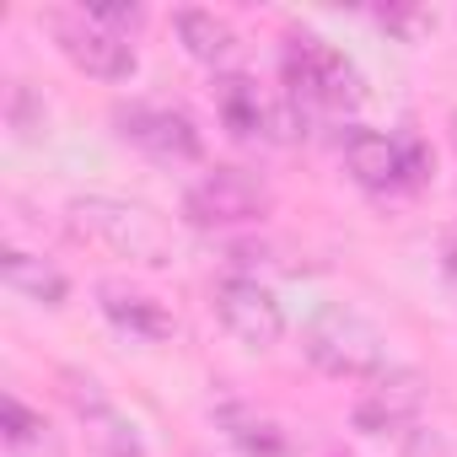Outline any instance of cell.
Masks as SVG:
<instances>
[{"label": "cell", "mask_w": 457, "mask_h": 457, "mask_svg": "<svg viewBox=\"0 0 457 457\" xmlns=\"http://www.w3.org/2000/svg\"><path fill=\"white\" fill-rule=\"evenodd\" d=\"M65 226L71 237L113 253V259H129L140 270H167L172 264V232L167 220L135 199H113V194H81L65 204Z\"/></svg>", "instance_id": "cell-1"}, {"label": "cell", "mask_w": 457, "mask_h": 457, "mask_svg": "<svg viewBox=\"0 0 457 457\" xmlns=\"http://www.w3.org/2000/svg\"><path fill=\"white\" fill-rule=\"evenodd\" d=\"M280 76H286V97L302 113H355L366 103L361 71L323 44L318 33H291L280 49Z\"/></svg>", "instance_id": "cell-2"}, {"label": "cell", "mask_w": 457, "mask_h": 457, "mask_svg": "<svg viewBox=\"0 0 457 457\" xmlns=\"http://www.w3.org/2000/svg\"><path fill=\"white\" fill-rule=\"evenodd\" d=\"M302 355L334 377V382H371L382 377L393 361H387V339L371 318L350 312V307H323L307 328H302Z\"/></svg>", "instance_id": "cell-3"}, {"label": "cell", "mask_w": 457, "mask_h": 457, "mask_svg": "<svg viewBox=\"0 0 457 457\" xmlns=\"http://www.w3.org/2000/svg\"><path fill=\"white\" fill-rule=\"evenodd\" d=\"M275 194L259 172L248 167H210L183 188V220L199 232H237V226H259L270 215Z\"/></svg>", "instance_id": "cell-4"}, {"label": "cell", "mask_w": 457, "mask_h": 457, "mask_svg": "<svg viewBox=\"0 0 457 457\" xmlns=\"http://www.w3.org/2000/svg\"><path fill=\"white\" fill-rule=\"evenodd\" d=\"M113 129H119L124 145H135L151 162H167V167L204 162V140H199V129H194V119L183 108H167V103H119L113 108Z\"/></svg>", "instance_id": "cell-5"}, {"label": "cell", "mask_w": 457, "mask_h": 457, "mask_svg": "<svg viewBox=\"0 0 457 457\" xmlns=\"http://www.w3.org/2000/svg\"><path fill=\"white\" fill-rule=\"evenodd\" d=\"M210 307H215V323L232 334L237 345H248V350H275L286 339V307H280V296L270 286L248 280V275L215 280Z\"/></svg>", "instance_id": "cell-6"}, {"label": "cell", "mask_w": 457, "mask_h": 457, "mask_svg": "<svg viewBox=\"0 0 457 457\" xmlns=\"http://www.w3.org/2000/svg\"><path fill=\"white\" fill-rule=\"evenodd\" d=\"M60 382H65V403L76 409V420H81V430H87V441H92V452L97 457H151L145 452V436H140V425L103 393V382L97 377H87V371H60Z\"/></svg>", "instance_id": "cell-7"}, {"label": "cell", "mask_w": 457, "mask_h": 457, "mask_svg": "<svg viewBox=\"0 0 457 457\" xmlns=\"http://www.w3.org/2000/svg\"><path fill=\"white\" fill-rule=\"evenodd\" d=\"M49 28H54V38H60V54H65L81 76H92V81H129V76L140 71L135 44L119 38V33H108V28H97L87 12H54Z\"/></svg>", "instance_id": "cell-8"}, {"label": "cell", "mask_w": 457, "mask_h": 457, "mask_svg": "<svg viewBox=\"0 0 457 457\" xmlns=\"http://www.w3.org/2000/svg\"><path fill=\"white\" fill-rule=\"evenodd\" d=\"M425 409V377L409 371V366H387L382 377H371L350 409L355 430L361 436H393V430H409Z\"/></svg>", "instance_id": "cell-9"}, {"label": "cell", "mask_w": 457, "mask_h": 457, "mask_svg": "<svg viewBox=\"0 0 457 457\" xmlns=\"http://www.w3.org/2000/svg\"><path fill=\"white\" fill-rule=\"evenodd\" d=\"M97 312L135 345H167L178 334V318L167 312V302H156L151 291H135L129 280H97Z\"/></svg>", "instance_id": "cell-10"}, {"label": "cell", "mask_w": 457, "mask_h": 457, "mask_svg": "<svg viewBox=\"0 0 457 457\" xmlns=\"http://www.w3.org/2000/svg\"><path fill=\"white\" fill-rule=\"evenodd\" d=\"M339 156H345V172H350L361 188H371V194H409V183H403V156H398V135L350 124L345 140H339Z\"/></svg>", "instance_id": "cell-11"}, {"label": "cell", "mask_w": 457, "mask_h": 457, "mask_svg": "<svg viewBox=\"0 0 457 457\" xmlns=\"http://www.w3.org/2000/svg\"><path fill=\"white\" fill-rule=\"evenodd\" d=\"M215 113L226 124L237 145H264V140H280V124H275V103L259 92L253 76H215Z\"/></svg>", "instance_id": "cell-12"}, {"label": "cell", "mask_w": 457, "mask_h": 457, "mask_svg": "<svg viewBox=\"0 0 457 457\" xmlns=\"http://www.w3.org/2000/svg\"><path fill=\"white\" fill-rule=\"evenodd\" d=\"M210 420H215V430H220L226 441H232L237 452H248V457H286V452H291L286 430H280L270 414H259L253 403L226 398V403H215V409H210Z\"/></svg>", "instance_id": "cell-13"}, {"label": "cell", "mask_w": 457, "mask_h": 457, "mask_svg": "<svg viewBox=\"0 0 457 457\" xmlns=\"http://www.w3.org/2000/svg\"><path fill=\"white\" fill-rule=\"evenodd\" d=\"M0 280H6V291H17V296L33 302V307H65V296H71V280H65L49 259L22 253V248H6V253H0Z\"/></svg>", "instance_id": "cell-14"}, {"label": "cell", "mask_w": 457, "mask_h": 457, "mask_svg": "<svg viewBox=\"0 0 457 457\" xmlns=\"http://www.w3.org/2000/svg\"><path fill=\"white\" fill-rule=\"evenodd\" d=\"M172 33H178V44H183V54L188 60H199V65H226L237 54V33H232V22L226 17H215V12H199V6H183V12H172Z\"/></svg>", "instance_id": "cell-15"}, {"label": "cell", "mask_w": 457, "mask_h": 457, "mask_svg": "<svg viewBox=\"0 0 457 457\" xmlns=\"http://www.w3.org/2000/svg\"><path fill=\"white\" fill-rule=\"evenodd\" d=\"M0 441H6L12 457H65V441L54 436V425L38 409H28L17 393L0 398Z\"/></svg>", "instance_id": "cell-16"}, {"label": "cell", "mask_w": 457, "mask_h": 457, "mask_svg": "<svg viewBox=\"0 0 457 457\" xmlns=\"http://www.w3.org/2000/svg\"><path fill=\"white\" fill-rule=\"evenodd\" d=\"M97 28H108V33H119V38H129V33H140L145 28V6H124V0H92V6H81Z\"/></svg>", "instance_id": "cell-17"}, {"label": "cell", "mask_w": 457, "mask_h": 457, "mask_svg": "<svg viewBox=\"0 0 457 457\" xmlns=\"http://www.w3.org/2000/svg\"><path fill=\"white\" fill-rule=\"evenodd\" d=\"M6 119H12L17 135H38L49 113H44V103H33V87L17 81V87H12V103H6Z\"/></svg>", "instance_id": "cell-18"}, {"label": "cell", "mask_w": 457, "mask_h": 457, "mask_svg": "<svg viewBox=\"0 0 457 457\" xmlns=\"http://www.w3.org/2000/svg\"><path fill=\"white\" fill-rule=\"evenodd\" d=\"M398 156H403V183H409V194L425 188V183H430V151H425V140L403 129V135H398Z\"/></svg>", "instance_id": "cell-19"}, {"label": "cell", "mask_w": 457, "mask_h": 457, "mask_svg": "<svg viewBox=\"0 0 457 457\" xmlns=\"http://www.w3.org/2000/svg\"><path fill=\"white\" fill-rule=\"evenodd\" d=\"M377 22H382L387 33H398V38H409V44H414V38L425 33V22H430V17H425V12H409V6H382V12H377Z\"/></svg>", "instance_id": "cell-20"}, {"label": "cell", "mask_w": 457, "mask_h": 457, "mask_svg": "<svg viewBox=\"0 0 457 457\" xmlns=\"http://www.w3.org/2000/svg\"><path fill=\"white\" fill-rule=\"evenodd\" d=\"M446 280H452V291H457V243L446 248Z\"/></svg>", "instance_id": "cell-21"}, {"label": "cell", "mask_w": 457, "mask_h": 457, "mask_svg": "<svg viewBox=\"0 0 457 457\" xmlns=\"http://www.w3.org/2000/svg\"><path fill=\"white\" fill-rule=\"evenodd\" d=\"M452 140H457V113H452Z\"/></svg>", "instance_id": "cell-22"}, {"label": "cell", "mask_w": 457, "mask_h": 457, "mask_svg": "<svg viewBox=\"0 0 457 457\" xmlns=\"http://www.w3.org/2000/svg\"><path fill=\"white\" fill-rule=\"evenodd\" d=\"M334 457H345V452H334Z\"/></svg>", "instance_id": "cell-23"}]
</instances>
